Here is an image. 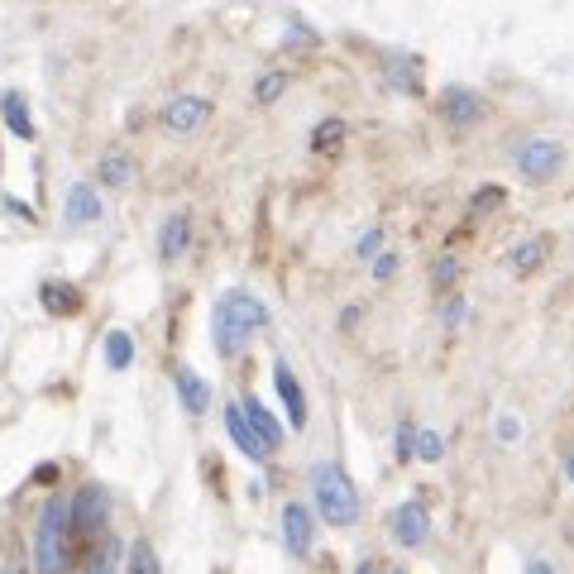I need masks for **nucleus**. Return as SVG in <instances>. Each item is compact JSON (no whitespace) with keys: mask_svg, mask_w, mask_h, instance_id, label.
<instances>
[{"mask_svg":"<svg viewBox=\"0 0 574 574\" xmlns=\"http://www.w3.org/2000/svg\"><path fill=\"white\" fill-rule=\"evenodd\" d=\"M268 321V307L259 302V297H249V292H225L221 302H216V311H211V331H216V350L225 354V359H235V354L249 345V335L264 331Z\"/></svg>","mask_w":574,"mask_h":574,"instance_id":"nucleus-1","label":"nucleus"},{"mask_svg":"<svg viewBox=\"0 0 574 574\" xmlns=\"http://www.w3.org/2000/svg\"><path fill=\"white\" fill-rule=\"evenodd\" d=\"M72 517L67 498H48L34 527V574H67L72 570Z\"/></svg>","mask_w":574,"mask_h":574,"instance_id":"nucleus-2","label":"nucleus"},{"mask_svg":"<svg viewBox=\"0 0 574 574\" xmlns=\"http://www.w3.org/2000/svg\"><path fill=\"white\" fill-rule=\"evenodd\" d=\"M311 488H316V512L331 527H354L359 522V488L335 460H321L311 469Z\"/></svg>","mask_w":574,"mask_h":574,"instance_id":"nucleus-3","label":"nucleus"},{"mask_svg":"<svg viewBox=\"0 0 574 574\" xmlns=\"http://www.w3.org/2000/svg\"><path fill=\"white\" fill-rule=\"evenodd\" d=\"M67 517H72V536H106V522H111V493L101 484H82L77 498L67 503Z\"/></svg>","mask_w":574,"mask_h":574,"instance_id":"nucleus-4","label":"nucleus"},{"mask_svg":"<svg viewBox=\"0 0 574 574\" xmlns=\"http://www.w3.org/2000/svg\"><path fill=\"white\" fill-rule=\"evenodd\" d=\"M560 168H565V144L560 139H527L517 149V173L527 182H551Z\"/></svg>","mask_w":574,"mask_h":574,"instance_id":"nucleus-5","label":"nucleus"},{"mask_svg":"<svg viewBox=\"0 0 574 574\" xmlns=\"http://www.w3.org/2000/svg\"><path fill=\"white\" fill-rule=\"evenodd\" d=\"M393 536H398V546H407V551H421V546L431 541V512L421 508L417 498L402 503V508L393 512Z\"/></svg>","mask_w":574,"mask_h":574,"instance_id":"nucleus-6","label":"nucleus"},{"mask_svg":"<svg viewBox=\"0 0 574 574\" xmlns=\"http://www.w3.org/2000/svg\"><path fill=\"white\" fill-rule=\"evenodd\" d=\"M283 541H287V551L297 555V560H307V555H311V541H316V522H311V508H307V503H287V508H283Z\"/></svg>","mask_w":574,"mask_h":574,"instance_id":"nucleus-7","label":"nucleus"},{"mask_svg":"<svg viewBox=\"0 0 574 574\" xmlns=\"http://www.w3.org/2000/svg\"><path fill=\"white\" fill-rule=\"evenodd\" d=\"M206 115H211V101H206V96H173V101L163 106V125L173 134H192L206 125Z\"/></svg>","mask_w":574,"mask_h":574,"instance_id":"nucleus-8","label":"nucleus"},{"mask_svg":"<svg viewBox=\"0 0 574 574\" xmlns=\"http://www.w3.org/2000/svg\"><path fill=\"white\" fill-rule=\"evenodd\" d=\"M187 249H192V216H187V211H173L168 221L158 225V259H163V264H177Z\"/></svg>","mask_w":574,"mask_h":574,"instance_id":"nucleus-9","label":"nucleus"},{"mask_svg":"<svg viewBox=\"0 0 574 574\" xmlns=\"http://www.w3.org/2000/svg\"><path fill=\"white\" fill-rule=\"evenodd\" d=\"M273 388H278V398H283V407H287L292 431H302V426H307V393H302L297 374L287 369V359H278V364H273Z\"/></svg>","mask_w":574,"mask_h":574,"instance_id":"nucleus-10","label":"nucleus"},{"mask_svg":"<svg viewBox=\"0 0 574 574\" xmlns=\"http://www.w3.org/2000/svg\"><path fill=\"white\" fill-rule=\"evenodd\" d=\"M441 111L450 115L460 130H469V125H479V120H484V96H479V91H469V87H445Z\"/></svg>","mask_w":574,"mask_h":574,"instance_id":"nucleus-11","label":"nucleus"},{"mask_svg":"<svg viewBox=\"0 0 574 574\" xmlns=\"http://www.w3.org/2000/svg\"><path fill=\"white\" fill-rule=\"evenodd\" d=\"M240 412H244L249 431L259 436V445H264L268 455H273V450H283V426H278V417L268 412L264 402H259V398H244V402H240Z\"/></svg>","mask_w":574,"mask_h":574,"instance_id":"nucleus-12","label":"nucleus"},{"mask_svg":"<svg viewBox=\"0 0 574 574\" xmlns=\"http://www.w3.org/2000/svg\"><path fill=\"white\" fill-rule=\"evenodd\" d=\"M63 216H67V225H96V221H101V197H96V187H91V182H72Z\"/></svg>","mask_w":574,"mask_h":574,"instance_id":"nucleus-13","label":"nucleus"},{"mask_svg":"<svg viewBox=\"0 0 574 574\" xmlns=\"http://www.w3.org/2000/svg\"><path fill=\"white\" fill-rule=\"evenodd\" d=\"M546 259H551V235H531L508 254V268L517 278H531L536 268H546Z\"/></svg>","mask_w":574,"mask_h":574,"instance_id":"nucleus-14","label":"nucleus"},{"mask_svg":"<svg viewBox=\"0 0 574 574\" xmlns=\"http://www.w3.org/2000/svg\"><path fill=\"white\" fill-rule=\"evenodd\" d=\"M39 302H44L48 316H77V311H82V287L53 278V283L39 287Z\"/></svg>","mask_w":574,"mask_h":574,"instance_id":"nucleus-15","label":"nucleus"},{"mask_svg":"<svg viewBox=\"0 0 574 574\" xmlns=\"http://www.w3.org/2000/svg\"><path fill=\"white\" fill-rule=\"evenodd\" d=\"M225 431H230V441L240 445V455H244V460H268V450L259 445V436L249 431V421H244L240 402H230V407H225Z\"/></svg>","mask_w":574,"mask_h":574,"instance_id":"nucleus-16","label":"nucleus"},{"mask_svg":"<svg viewBox=\"0 0 574 574\" xmlns=\"http://www.w3.org/2000/svg\"><path fill=\"white\" fill-rule=\"evenodd\" d=\"M0 120H5V130L15 134V139H34V120H29V101H24V91H5L0 96Z\"/></svg>","mask_w":574,"mask_h":574,"instance_id":"nucleus-17","label":"nucleus"},{"mask_svg":"<svg viewBox=\"0 0 574 574\" xmlns=\"http://www.w3.org/2000/svg\"><path fill=\"white\" fill-rule=\"evenodd\" d=\"M177 398H182V407H187L192 417H201V412L211 407V383H206L197 369H177Z\"/></svg>","mask_w":574,"mask_h":574,"instance_id":"nucleus-18","label":"nucleus"},{"mask_svg":"<svg viewBox=\"0 0 574 574\" xmlns=\"http://www.w3.org/2000/svg\"><path fill=\"white\" fill-rule=\"evenodd\" d=\"M96 182H106V187H130L134 182V163L125 149H111V154L96 163Z\"/></svg>","mask_w":574,"mask_h":574,"instance_id":"nucleus-19","label":"nucleus"},{"mask_svg":"<svg viewBox=\"0 0 574 574\" xmlns=\"http://www.w3.org/2000/svg\"><path fill=\"white\" fill-rule=\"evenodd\" d=\"M115 565H120V541H115V536H101L87 551V560H82V574H115Z\"/></svg>","mask_w":574,"mask_h":574,"instance_id":"nucleus-20","label":"nucleus"},{"mask_svg":"<svg viewBox=\"0 0 574 574\" xmlns=\"http://www.w3.org/2000/svg\"><path fill=\"white\" fill-rule=\"evenodd\" d=\"M345 120H340V115H331V120H321V125H316V130H311V149H316V154H335V149H340V144H345Z\"/></svg>","mask_w":574,"mask_h":574,"instance_id":"nucleus-21","label":"nucleus"},{"mask_svg":"<svg viewBox=\"0 0 574 574\" xmlns=\"http://www.w3.org/2000/svg\"><path fill=\"white\" fill-rule=\"evenodd\" d=\"M106 364H111L115 374H125L134 364V335L130 331H111L106 335Z\"/></svg>","mask_w":574,"mask_h":574,"instance_id":"nucleus-22","label":"nucleus"},{"mask_svg":"<svg viewBox=\"0 0 574 574\" xmlns=\"http://www.w3.org/2000/svg\"><path fill=\"white\" fill-rule=\"evenodd\" d=\"M464 321H469V297H464V292H450V297H445V307H441V331L445 335H460Z\"/></svg>","mask_w":574,"mask_h":574,"instance_id":"nucleus-23","label":"nucleus"},{"mask_svg":"<svg viewBox=\"0 0 574 574\" xmlns=\"http://www.w3.org/2000/svg\"><path fill=\"white\" fill-rule=\"evenodd\" d=\"M412 460H426V464H436V460H445V436L441 431H417V441H412Z\"/></svg>","mask_w":574,"mask_h":574,"instance_id":"nucleus-24","label":"nucleus"},{"mask_svg":"<svg viewBox=\"0 0 574 574\" xmlns=\"http://www.w3.org/2000/svg\"><path fill=\"white\" fill-rule=\"evenodd\" d=\"M283 91H287V72H264L259 87H254V101H259V106H273Z\"/></svg>","mask_w":574,"mask_h":574,"instance_id":"nucleus-25","label":"nucleus"},{"mask_svg":"<svg viewBox=\"0 0 574 574\" xmlns=\"http://www.w3.org/2000/svg\"><path fill=\"white\" fill-rule=\"evenodd\" d=\"M455 278H460V259H455V254H441L436 268H431V287H436V292H450Z\"/></svg>","mask_w":574,"mask_h":574,"instance_id":"nucleus-26","label":"nucleus"},{"mask_svg":"<svg viewBox=\"0 0 574 574\" xmlns=\"http://www.w3.org/2000/svg\"><path fill=\"white\" fill-rule=\"evenodd\" d=\"M503 201H508V192H503V187H479V192H474V201H469V216L479 221V216H488V211H498Z\"/></svg>","mask_w":574,"mask_h":574,"instance_id":"nucleus-27","label":"nucleus"},{"mask_svg":"<svg viewBox=\"0 0 574 574\" xmlns=\"http://www.w3.org/2000/svg\"><path fill=\"white\" fill-rule=\"evenodd\" d=\"M130 574H163V565H158V555H154V546H149V541H134Z\"/></svg>","mask_w":574,"mask_h":574,"instance_id":"nucleus-28","label":"nucleus"},{"mask_svg":"<svg viewBox=\"0 0 574 574\" xmlns=\"http://www.w3.org/2000/svg\"><path fill=\"white\" fill-rule=\"evenodd\" d=\"M369 268H374V278H378V283H388V278L398 273V254H388V249H383L378 259H369Z\"/></svg>","mask_w":574,"mask_h":574,"instance_id":"nucleus-29","label":"nucleus"},{"mask_svg":"<svg viewBox=\"0 0 574 574\" xmlns=\"http://www.w3.org/2000/svg\"><path fill=\"white\" fill-rule=\"evenodd\" d=\"M412 441H417V426H412V421H402V426H398V460H412Z\"/></svg>","mask_w":574,"mask_h":574,"instance_id":"nucleus-30","label":"nucleus"},{"mask_svg":"<svg viewBox=\"0 0 574 574\" xmlns=\"http://www.w3.org/2000/svg\"><path fill=\"white\" fill-rule=\"evenodd\" d=\"M378 254H383V230H369L359 240V259H378Z\"/></svg>","mask_w":574,"mask_h":574,"instance_id":"nucleus-31","label":"nucleus"},{"mask_svg":"<svg viewBox=\"0 0 574 574\" xmlns=\"http://www.w3.org/2000/svg\"><path fill=\"white\" fill-rule=\"evenodd\" d=\"M517 436H522V421L517 417H498V441H517Z\"/></svg>","mask_w":574,"mask_h":574,"instance_id":"nucleus-32","label":"nucleus"},{"mask_svg":"<svg viewBox=\"0 0 574 574\" xmlns=\"http://www.w3.org/2000/svg\"><path fill=\"white\" fill-rule=\"evenodd\" d=\"M5 211H10V216H20V221H34V206H24L20 197H5Z\"/></svg>","mask_w":574,"mask_h":574,"instance_id":"nucleus-33","label":"nucleus"},{"mask_svg":"<svg viewBox=\"0 0 574 574\" xmlns=\"http://www.w3.org/2000/svg\"><path fill=\"white\" fill-rule=\"evenodd\" d=\"M34 479H39V484H53V479H58V464H39Z\"/></svg>","mask_w":574,"mask_h":574,"instance_id":"nucleus-34","label":"nucleus"},{"mask_svg":"<svg viewBox=\"0 0 574 574\" xmlns=\"http://www.w3.org/2000/svg\"><path fill=\"white\" fill-rule=\"evenodd\" d=\"M527 574H555V565H551V560H541V555H536V560H527Z\"/></svg>","mask_w":574,"mask_h":574,"instance_id":"nucleus-35","label":"nucleus"},{"mask_svg":"<svg viewBox=\"0 0 574 574\" xmlns=\"http://www.w3.org/2000/svg\"><path fill=\"white\" fill-rule=\"evenodd\" d=\"M354 574H383V565H378V560H359V565H354Z\"/></svg>","mask_w":574,"mask_h":574,"instance_id":"nucleus-36","label":"nucleus"},{"mask_svg":"<svg viewBox=\"0 0 574 574\" xmlns=\"http://www.w3.org/2000/svg\"><path fill=\"white\" fill-rule=\"evenodd\" d=\"M565 484H574V445L565 450Z\"/></svg>","mask_w":574,"mask_h":574,"instance_id":"nucleus-37","label":"nucleus"},{"mask_svg":"<svg viewBox=\"0 0 574 574\" xmlns=\"http://www.w3.org/2000/svg\"><path fill=\"white\" fill-rule=\"evenodd\" d=\"M0 574H15V570H0Z\"/></svg>","mask_w":574,"mask_h":574,"instance_id":"nucleus-38","label":"nucleus"},{"mask_svg":"<svg viewBox=\"0 0 574 574\" xmlns=\"http://www.w3.org/2000/svg\"><path fill=\"white\" fill-rule=\"evenodd\" d=\"M388 574H402V570H388Z\"/></svg>","mask_w":574,"mask_h":574,"instance_id":"nucleus-39","label":"nucleus"}]
</instances>
